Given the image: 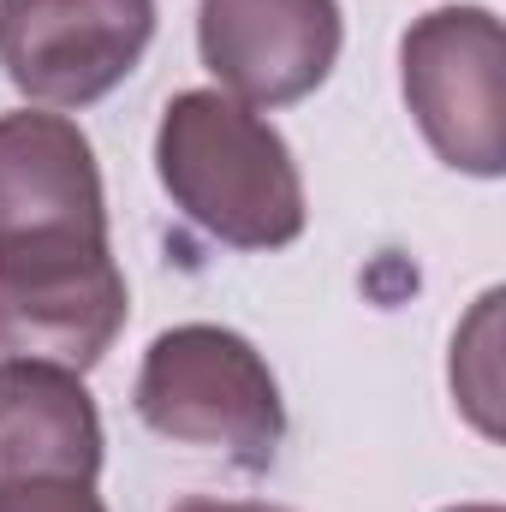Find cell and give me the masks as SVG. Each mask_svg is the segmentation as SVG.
Returning <instances> with one entry per match:
<instances>
[{
  "label": "cell",
  "instance_id": "6da1fadb",
  "mask_svg": "<svg viewBox=\"0 0 506 512\" xmlns=\"http://www.w3.org/2000/svg\"><path fill=\"white\" fill-rule=\"evenodd\" d=\"M126 316L90 137L54 108L0 114V352L84 376Z\"/></svg>",
  "mask_w": 506,
  "mask_h": 512
},
{
  "label": "cell",
  "instance_id": "7a4b0ae2",
  "mask_svg": "<svg viewBox=\"0 0 506 512\" xmlns=\"http://www.w3.org/2000/svg\"><path fill=\"white\" fill-rule=\"evenodd\" d=\"M155 179L191 227L233 251H286L310 221L286 137L227 90H179L161 108Z\"/></svg>",
  "mask_w": 506,
  "mask_h": 512
},
{
  "label": "cell",
  "instance_id": "3957f363",
  "mask_svg": "<svg viewBox=\"0 0 506 512\" xmlns=\"http://www.w3.org/2000/svg\"><path fill=\"white\" fill-rule=\"evenodd\" d=\"M131 411L149 435L209 447L239 471H268L286 435V405L268 358L221 322H179L149 340L131 387Z\"/></svg>",
  "mask_w": 506,
  "mask_h": 512
},
{
  "label": "cell",
  "instance_id": "277c9868",
  "mask_svg": "<svg viewBox=\"0 0 506 512\" xmlns=\"http://www.w3.org/2000/svg\"><path fill=\"white\" fill-rule=\"evenodd\" d=\"M399 90L423 143L453 173H506V36L489 6L423 12L399 36Z\"/></svg>",
  "mask_w": 506,
  "mask_h": 512
},
{
  "label": "cell",
  "instance_id": "5b68a950",
  "mask_svg": "<svg viewBox=\"0 0 506 512\" xmlns=\"http://www.w3.org/2000/svg\"><path fill=\"white\" fill-rule=\"evenodd\" d=\"M155 42V0H0V72L54 114L114 96Z\"/></svg>",
  "mask_w": 506,
  "mask_h": 512
},
{
  "label": "cell",
  "instance_id": "8992f818",
  "mask_svg": "<svg viewBox=\"0 0 506 512\" xmlns=\"http://www.w3.org/2000/svg\"><path fill=\"white\" fill-rule=\"evenodd\" d=\"M340 0H197V54L245 108H292L340 66Z\"/></svg>",
  "mask_w": 506,
  "mask_h": 512
},
{
  "label": "cell",
  "instance_id": "52a82bcc",
  "mask_svg": "<svg viewBox=\"0 0 506 512\" xmlns=\"http://www.w3.org/2000/svg\"><path fill=\"white\" fill-rule=\"evenodd\" d=\"M102 447V411L78 370L0 358V489L96 483Z\"/></svg>",
  "mask_w": 506,
  "mask_h": 512
},
{
  "label": "cell",
  "instance_id": "ba28073f",
  "mask_svg": "<svg viewBox=\"0 0 506 512\" xmlns=\"http://www.w3.org/2000/svg\"><path fill=\"white\" fill-rule=\"evenodd\" d=\"M0 512H108L96 483H18L0 489Z\"/></svg>",
  "mask_w": 506,
  "mask_h": 512
},
{
  "label": "cell",
  "instance_id": "9c48e42d",
  "mask_svg": "<svg viewBox=\"0 0 506 512\" xmlns=\"http://www.w3.org/2000/svg\"><path fill=\"white\" fill-rule=\"evenodd\" d=\"M173 512H292V507H274V501H215V495H185Z\"/></svg>",
  "mask_w": 506,
  "mask_h": 512
},
{
  "label": "cell",
  "instance_id": "30bf717a",
  "mask_svg": "<svg viewBox=\"0 0 506 512\" xmlns=\"http://www.w3.org/2000/svg\"><path fill=\"white\" fill-rule=\"evenodd\" d=\"M447 512H501V507H489V501H477V507H447Z\"/></svg>",
  "mask_w": 506,
  "mask_h": 512
}]
</instances>
